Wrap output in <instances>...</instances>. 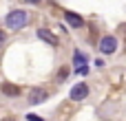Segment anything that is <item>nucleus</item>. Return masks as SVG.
I'll list each match as a JSON object with an SVG mask.
<instances>
[{
	"label": "nucleus",
	"instance_id": "nucleus-1",
	"mask_svg": "<svg viewBox=\"0 0 126 121\" xmlns=\"http://www.w3.org/2000/svg\"><path fill=\"white\" fill-rule=\"evenodd\" d=\"M27 22H29V13L22 11V9H16V11L7 13V18H4V24H7L9 29H13V31L27 26Z\"/></svg>",
	"mask_w": 126,
	"mask_h": 121
},
{
	"label": "nucleus",
	"instance_id": "nucleus-2",
	"mask_svg": "<svg viewBox=\"0 0 126 121\" xmlns=\"http://www.w3.org/2000/svg\"><path fill=\"white\" fill-rule=\"evenodd\" d=\"M100 51H102L104 55H111V53H115V51H117V40H115L113 35H106V37H102V42H100Z\"/></svg>",
	"mask_w": 126,
	"mask_h": 121
},
{
	"label": "nucleus",
	"instance_id": "nucleus-3",
	"mask_svg": "<svg viewBox=\"0 0 126 121\" xmlns=\"http://www.w3.org/2000/svg\"><path fill=\"white\" fill-rule=\"evenodd\" d=\"M86 95H89V86L84 82H80L71 88V99L73 101H82V99H86Z\"/></svg>",
	"mask_w": 126,
	"mask_h": 121
},
{
	"label": "nucleus",
	"instance_id": "nucleus-4",
	"mask_svg": "<svg viewBox=\"0 0 126 121\" xmlns=\"http://www.w3.org/2000/svg\"><path fill=\"white\" fill-rule=\"evenodd\" d=\"M47 97H49V93H47L44 88H33V90L29 93V104H31V106H38V104L47 101Z\"/></svg>",
	"mask_w": 126,
	"mask_h": 121
},
{
	"label": "nucleus",
	"instance_id": "nucleus-5",
	"mask_svg": "<svg viewBox=\"0 0 126 121\" xmlns=\"http://www.w3.org/2000/svg\"><path fill=\"white\" fill-rule=\"evenodd\" d=\"M73 64H75V71H78L80 75H86V73H89V68H86V57H84L80 51L73 53Z\"/></svg>",
	"mask_w": 126,
	"mask_h": 121
},
{
	"label": "nucleus",
	"instance_id": "nucleus-6",
	"mask_svg": "<svg viewBox=\"0 0 126 121\" xmlns=\"http://www.w3.org/2000/svg\"><path fill=\"white\" fill-rule=\"evenodd\" d=\"M64 20H66L69 26H73V29H82V26H84L82 15H78V13H73V11H66V13H64Z\"/></svg>",
	"mask_w": 126,
	"mask_h": 121
},
{
	"label": "nucleus",
	"instance_id": "nucleus-7",
	"mask_svg": "<svg viewBox=\"0 0 126 121\" xmlns=\"http://www.w3.org/2000/svg\"><path fill=\"white\" fill-rule=\"evenodd\" d=\"M38 37L44 40V42L51 44V46H58V35H55L53 31H49V29H38Z\"/></svg>",
	"mask_w": 126,
	"mask_h": 121
},
{
	"label": "nucleus",
	"instance_id": "nucleus-8",
	"mask_svg": "<svg viewBox=\"0 0 126 121\" xmlns=\"http://www.w3.org/2000/svg\"><path fill=\"white\" fill-rule=\"evenodd\" d=\"M2 93H4L7 97H18V95H20V88H18L16 84H2Z\"/></svg>",
	"mask_w": 126,
	"mask_h": 121
},
{
	"label": "nucleus",
	"instance_id": "nucleus-9",
	"mask_svg": "<svg viewBox=\"0 0 126 121\" xmlns=\"http://www.w3.org/2000/svg\"><path fill=\"white\" fill-rule=\"evenodd\" d=\"M27 119H29V121H42L40 117H35V115H27Z\"/></svg>",
	"mask_w": 126,
	"mask_h": 121
},
{
	"label": "nucleus",
	"instance_id": "nucleus-10",
	"mask_svg": "<svg viewBox=\"0 0 126 121\" xmlns=\"http://www.w3.org/2000/svg\"><path fill=\"white\" fill-rule=\"evenodd\" d=\"M24 2H29V4H38L40 0H24Z\"/></svg>",
	"mask_w": 126,
	"mask_h": 121
},
{
	"label": "nucleus",
	"instance_id": "nucleus-11",
	"mask_svg": "<svg viewBox=\"0 0 126 121\" xmlns=\"http://www.w3.org/2000/svg\"><path fill=\"white\" fill-rule=\"evenodd\" d=\"M2 40H4V33H2V31H0V44H2Z\"/></svg>",
	"mask_w": 126,
	"mask_h": 121
}]
</instances>
